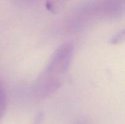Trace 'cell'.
Here are the masks:
<instances>
[{
	"label": "cell",
	"mask_w": 125,
	"mask_h": 124,
	"mask_svg": "<svg viewBox=\"0 0 125 124\" xmlns=\"http://www.w3.org/2000/svg\"><path fill=\"white\" fill-rule=\"evenodd\" d=\"M74 51L73 44L65 43L54 52L35 81V93L37 97L45 98L61 87L70 67Z\"/></svg>",
	"instance_id": "6da1fadb"
},
{
	"label": "cell",
	"mask_w": 125,
	"mask_h": 124,
	"mask_svg": "<svg viewBox=\"0 0 125 124\" xmlns=\"http://www.w3.org/2000/svg\"><path fill=\"white\" fill-rule=\"evenodd\" d=\"M71 0H45L46 9L51 13H59Z\"/></svg>",
	"instance_id": "7a4b0ae2"
},
{
	"label": "cell",
	"mask_w": 125,
	"mask_h": 124,
	"mask_svg": "<svg viewBox=\"0 0 125 124\" xmlns=\"http://www.w3.org/2000/svg\"><path fill=\"white\" fill-rule=\"evenodd\" d=\"M7 105V96L6 88L2 79L0 78V124L6 113Z\"/></svg>",
	"instance_id": "3957f363"
},
{
	"label": "cell",
	"mask_w": 125,
	"mask_h": 124,
	"mask_svg": "<svg viewBox=\"0 0 125 124\" xmlns=\"http://www.w3.org/2000/svg\"><path fill=\"white\" fill-rule=\"evenodd\" d=\"M125 37V34L124 31L123 30V32H121L118 33L117 35L115 36V37L114 38L113 40H112V43L114 44H117L118 43H120L122 41V40H124Z\"/></svg>",
	"instance_id": "277c9868"
},
{
	"label": "cell",
	"mask_w": 125,
	"mask_h": 124,
	"mask_svg": "<svg viewBox=\"0 0 125 124\" xmlns=\"http://www.w3.org/2000/svg\"><path fill=\"white\" fill-rule=\"evenodd\" d=\"M42 116H39L37 118V120L34 122V124H41L42 123Z\"/></svg>",
	"instance_id": "5b68a950"
},
{
	"label": "cell",
	"mask_w": 125,
	"mask_h": 124,
	"mask_svg": "<svg viewBox=\"0 0 125 124\" xmlns=\"http://www.w3.org/2000/svg\"><path fill=\"white\" fill-rule=\"evenodd\" d=\"M76 124H89V123L85 120H80V121H78Z\"/></svg>",
	"instance_id": "8992f818"
}]
</instances>
